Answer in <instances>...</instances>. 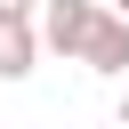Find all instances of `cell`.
I'll list each match as a JSON object with an SVG mask.
<instances>
[{
  "label": "cell",
  "mask_w": 129,
  "mask_h": 129,
  "mask_svg": "<svg viewBox=\"0 0 129 129\" xmlns=\"http://www.w3.org/2000/svg\"><path fill=\"white\" fill-rule=\"evenodd\" d=\"M97 0H40V48H56V56H73L81 64V48H89V32H97Z\"/></svg>",
  "instance_id": "6da1fadb"
},
{
  "label": "cell",
  "mask_w": 129,
  "mask_h": 129,
  "mask_svg": "<svg viewBox=\"0 0 129 129\" xmlns=\"http://www.w3.org/2000/svg\"><path fill=\"white\" fill-rule=\"evenodd\" d=\"M81 64L89 73H129V16H97V32H89V48H81Z\"/></svg>",
  "instance_id": "7a4b0ae2"
},
{
  "label": "cell",
  "mask_w": 129,
  "mask_h": 129,
  "mask_svg": "<svg viewBox=\"0 0 129 129\" xmlns=\"http://www.w3.org/2000/svg\"><path fill=\"white\" fill-rule=\"evenodd\" d=\"M40 64V24H0V81H24Z\"/></svg>",
  "instance_id": "3957f363"
},
{
  "label": "cell",
  "mask_w": 129,
  "mask_h": 129,
  "mask_svg": "<svg viewBox=\"0 0 129 129\" xmlns=\"http://www.w3.org/2000/svg\"><path fill=\"white\" fill-rule=\"evenodd\" d=\"M0 24H40V0H0Z\"/></svg>",
  "instance_id": "277c9868"
},
{
  "label": "cell",
  "mask_w": 129,
  "mask_h": 129,
  "mask_svg": "<svg viewBox=\"0 0 129 129\" xmlns=\"http://www.w3.org/2000/svg\"><path fill=\"white\" fill-rule=\"evenodd\" d=\"M113 121H121V129H129V89H121V105H113Z\"/></svg>",
  "instance_id": "5b68a950"
},
{
  "label": "cell",
  "mask_w": 129,
  "mask_h": 129,
  "mask_svg": "<svg viewBox=\"0 0 129 129\" xmlns=\"http://www.w3.org/2000/svg\"><path fill=\"white\" fill-rule=\"evenodd\" d=\"M113 16H129V0H113Z\"/></svg>",
  "instance_id": "8992f818"
}]
</instances>
